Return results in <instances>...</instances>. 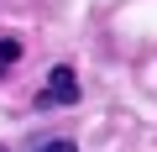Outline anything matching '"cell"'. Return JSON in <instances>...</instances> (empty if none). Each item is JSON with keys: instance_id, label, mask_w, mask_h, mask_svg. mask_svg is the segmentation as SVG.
Masks as SVG:
<instances>
[{"instance_id": "2", "label": "cell", "mask_w": 157, "mask_h": 152, "mask_svg": "<svg viewBox=\"0 0 157 152\" xmlns=\"http://www.w3.org/2000/svg\"><path fill=\"white\" fill-rule=\"evenodd\" d=\"M16 63H21V42H16V37H0V79H6Z\"/></svg>"}, {"instance_id": "3", "label": "cell", "mask_w": 157, "mask_h": 152, "mask_svg": "<svg viewBox=\"0 0 157 152\" xmlns=\"http://www.w3.org/2000/svg\"><path fill=\"white\" fill-rule=\"evenodd\" d=\"M32 152H78V147H73L68 136H47V142H37Z\"/></svg>"}, {"instance_id": "1", "label": "cell", "mask_w": 157, "mask_h": 152, "mask_svg": "<svg viewBox=\"0 0 157 152\" xmlns=\"http://www.w3.org/2000/svg\"><path fill=\"white\" fill-rule=\"evenodd\" d=\"M58 105H78V79H73V68H52L47 84L37 89V110H58Z\"/></svg>"}]
</instances>
